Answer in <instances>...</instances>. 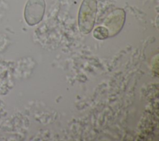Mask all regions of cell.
Segmentation results:
<instances>
[{"instance_id":"3957f363","label":"cell","mask_w":159,"mask_h":141,"mask_svg":"<svg viewBox=\"0 0 159 141\" xmlns=\"http://www.w3.org/2000/svg\"><path fill=\"white\" fill-rule=\"evenodd\" d=\"M125 12L122 9H117L112 12L106 19L105 25L109 32V35L116 34L123 26Z\"/></svg>"},{"instance_id":"6da1fadb","label":"cell","mask_w":159,"mask_h":141,"mask_svg":"<svg viewBox=\"0 0 159 141\" xmlns=\"http://www.w3.org/2000/svg\"><path fill=\"white\" fill-rule=\"evenodd\" d=\"M97 12L96 0H83L78 14V25L80 31L87 34L93 28Z\"/></svg>"},{"instance_id":"277c9868","label":"cell","mask_w":159,"mask_h":141,"mask_svg":"<svg viewBox=\"0 0 159 141\" xmlns=\"http://www.w3.org/2000/svg\"><path fill=\"white\" fill-rule=\"evenodd\" d=\"M93 36L99 40H104L109 37V32L106 27L99 26L93 31Z\"/></svg>"},{"instance_id":"7a4b0ae2","label":"cell","mask_w":159,"mask_h":141,"mask_svg":"<svg viewBox=\"0 0 159 141\" xmlns=\"http://www.w3.org/2000/svg\"><path fill=\"white\" fill-rule=\"evenodd\" d=\"M44 12V0H29L24 10L25 20L30 25H35L42 19Z\"/></svg>"}]
</instances>
